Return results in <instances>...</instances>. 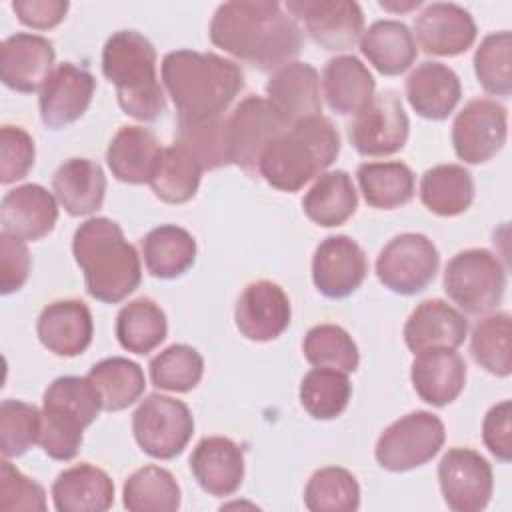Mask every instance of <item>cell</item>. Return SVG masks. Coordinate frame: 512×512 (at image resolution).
Instances as JSON below:
<instances>
[{
  "instance_id": "7a4b0ae2",
  "label": "cell",
  "mask_w": 512,
  "mask_h": 512,
  "mask_svg": "<svg viewBox=\"0 0 512 512\" xmlns=\"http://www.w3.org/2000/svg\"><path fill=\"white\" fill-rule=\"evenodd\" d=\"M162 84L178 120H204L222 116L244 88V74L236 62L218 54L174 50L162 60Z\"/></svg>"
},
{
  "instance_id": "603a6c76",
  "label": "cell",
  "mask_w": 512,
  "mask_h": 512,
  "mask_svg": "<svg viewBox=\"0 0 512 512\" xmlns=\"http://www.w3.org/2000/svg\"><path fill=\"white\" fill-rule=\"evenodd\" d=\"M410 380L426 404L442 408L462 394L466 364L454 348L420 350L412 360Z\"/></svg>"
},
{
  "instance_id": "f6af8a7d",
  "label": "cell",
  "mask_w": 512,
  "mask_h": 512,
  "mask_svg": "<svg viewBox=\"0 0 512 512\" xmlns=\"http://www.w3.org/2000/svg\"><path fill=\"white\" fill-rule=\"evenodd\" d=\"M512 34L508 30L488 34L474 54V72L480 86L494 96L512 92Z\"/></svg>"
},
{
  "instance_id": "4dcf8cb0",
  "label": "cell",
  "mask_w": 512,
  "mask_h": 512,
  "mask_svg": "<svg viewBox=\"0 0 512 512\" xmlns=\"http://www.w3.org/2000/svg\"><path fill=\"white\" fill-rule=\"evenodd\" d=\"M360 52L384 76L406 72L416 60V40L398 20H376L362 32Z\"/></svg>"
},
{
  "instance_id": "4316f807",
  "label": "cell",
  "mask_w": 512,
  "mask_h": 512,
  "mask_svg": "<svg viewBox=\"0 0 512 512\" xmlns=\"http://www.w3.org/2000/svg\"><path fill=\"white\" fill-rule=\"evenodd\" d=\"M52 500L58 512H104L114 504V482L102 468L82 462L58 474Z\"/></svg>"
},
{
  "instance_id": "bcb514c9",
  "label": "cell",
  "mask_w": 512,
  "mask_h": 512,
  "mask_svg": "<svg viewBox=\"0 0 512 512\" xmlns=\"http://www.w3.org/2000/svg\"><path fill=\"white\" fill-rule=\"evenodd\" d=\"M176 142L186 146L202 170H216L230 164L226 146V120L222 116L204 120H178Z\"/></svg>"
},
{
  "instance_id": "d6986e66",
  "label": "cell",
  "mask_w": 512,
  "mask_h": 512,
  "mask_svg": "<svg viewBox=\"0 0 512 512\" xmlns=\"http://www.w3.org/2000/svg\"><path fill=\"white\" fill-rule=\"evenodd\" d=\"M420 48L432 56H458L476 40L472 14L454 2H432L414 20Z\"/></svg>"
},
{
  "instance_id": "ab89813d",
  "label": "cell",
  "mask_w": 512,
  "mask_h": 512,
  "mask_svg": "<svg viewBox=\"0 0 512 512\" xmlns=\"http://www.w3.org/2000/svg\"><path fill=\"white\" fill-rule=\"evenodd\" d=\"M352 396V384L346 372L314 366L300 382V404L316 420H334L340 416Z\"/></svg>"
},
{
  "instance_id": "ee69618b",
  "label": "cell",
  "mask_w": 512,
  "mask_h": 512,
  "mask_svg": "<svg viewBox=\"0 0 512 512\" xmlns=\"http://www.w3.org/2000/svg\"><path fill=\"white\" fill-rule=\"evenodd\" d=\"M150 380L168 392H190L204 374L200 352L188 344H172L150 360Z\"/></svg>"
},
{
  "instance_id": "3957f363",
  "label": "cell",
  "mask_w": 512,
  "mask_h": 512,
  "mask_svg": "<svg viewBox=\"0 0 512 512\" xmlns=\"http://www.w3.org/2000/svg\"><path fill=\"white\" fill-rule=\"evenodd\" d=\"M72 254L84 274L86 292L98 302H122L140 286V256L110 218L82 222L72 238Z\"/></svg>"
},
{
  "instance_id": "8d00e7d4",
  "label": "cell",
  "mask_w": 512,
  "mask_h": 512,
  "mask_svg": "<svg viewBox=\"0 0 512 512\" xmlns=\"http://www.w3.org/2000/svg\"><path fill=\"white\" fill-rule=\"evenodd\" d=\"M356 178L366 204L378 210L404 206L414 196V174L404 162H364Z\"/></svg>"
},
{
  "instance_id": "7c38bea8",
  "label": "cell",
  "mask_w": 512,
  "mask_h": 512,
  "mask_svg": "<svg viewBox=\"0 0 512 512\" xmlns=\"http://www.w3.org/2000/svg\"><path fill=\"white\" fill-rule=\"evenodd\" d=\"M508 134V114L492 98L470 100L452 122V146L466 164H482L494 158Z\"/></svg>"
},
{
  "instance_id": "836d02e7",
  "label": "cell",
  "mask_w": 512,
  "mask_h": 512,
  "mask_svg": "<svg viewBox=\"0 0 512 512\" xmlns=\"http://www.w3.org/2000/svg\"><path fill=\"white\" fill-rule=\"evenodd\" d=\"M420 200L436 216H458L474 200L472 174L460 164H438L422 174Z\"/></svg>"
},
{
  "instance_id": "277c9868",
  "label": "cell",
  "mask_w": 512,
  "mask_h": 512,
  "mask_svg": "<svg viewBox=\"0 0 512 512\" xmlns=\"http://www.w3.org/2000/svg\"><path fill=\"white\" fill-rule=\"evenodd\" d=\"M340 152V136L334 124L312 116L290 124L276 136L258 160V174L276 190L296 192L320 176Z\"/></svg>"
},
{
  "instance_id": "ac0fdd59",
  "label": "cell",
  "mask_w": 512,
  "mask_h": 512,
  "mask_svg": "<svg viewBox=\"0 0 512 512\" xmlns=\"http://www.w3.org/2000/svg\"><path fill=\"white\" fill-rule=\"evenodd\" d=\"M54 58V46L48 38L16 32L0 46V80L22 94L42 90L54 70Z\"/></svg>"
},
{
  "instance_id": "44dd1931",
  "label": "cell",
  "mask_w": 512,
  "mask_h": 512,
  "mask_svg": "<svg viewBox=\"0 0 512 512\" xmlns=\"http://www.w3.org/2000/svg\"><path fill=\"white\" fill-rule=\"evenodd\" d=\"M36 334L48 352L64 358L80 356L92 342V314L82 300H56L40 312Z\"/></svg>"
},
{
  "instance_id": "74e56055",
  "label": "cell",
  "mask_w": 512,
  "mask_h": 512,
  "mask_svg": "<svg viewBox=\"0 0 512 512\" xmlns=\"http://www.w3.org/2000/svg\"><path fill=\"white\" fill-rule=\"evenodd\" d=\"M168 334L164 310L150 298H136L124 304L116 316V338L132 354H148Z\"/></svg>"
},
{
  "instance_id": "ba28073f",
  "label": "cell",
  "mask_w": 512,
  "mask_h": 512,
  "mask_svg": "<svg viewBox=\"0 0 512 512\" xmlns=\"http://www.w3.org/2000/svg\"><path fill=\"white\" fill-rule=\"evenodd\" d=\"M442 420L426 410L410 412L392 422L378 438L376 462L390 472H408L430 462L444 446Z\"/></svg>"
},
{
  "instance_id": "c3c4849f",
  "label": "cell",
  "mask_w": 512,
  "mask_h": 512,
  "mask_svg": "<svg viewBox=\"0 0 512 512\" xmlns=\"http://www.w3.org/2000/svg\"><path fill=\"white\" fill-rule=\"evenodd\" d=\"M84 428V422L74 414L50 404H42L38 444L52 460H72L82 446Z\"/></svg>"
},
{
  "instance_id": "e575fe53",
  "label": "cell",
  "mask_w": 512,
  "mask_h": 512,
  "mask_svg": "<svg viewBox=\"0 0 512 512\" xmlns=\"http://www.w3.org/2000/svg\"><path fill=\"white\" fill-rule=\"evenodd\" d=\"M202 172L196 156L186 146L174 142L162 148L148 184L162 202L184 204L196 196Z\"/></svg>"
},
{
  "instance_id": "5bb4252c",
  "label": "cell",
  "mask_w": 512,
  "mask_h": 512,
  "mask_svg": "<svg viewBox=\"0 0 512 512\" xmlns=\"http://www.w3.org/2000/svg\"><path fill=\"white\" fill-rule=\"evenodd\" d=\"M286 10L326 50H350L364 32L362 10L350 0H290Z\"/></svg>"
},
{
  "instance_id": "ffe728a7",
  "label": "cell",
  "mask_w": 512,
  "mask_h": 512,
  "mask_svg": "<svg viewBox=\"0 0 512 512\" xmlns=\"http://www.w3.org/2000/svg\"><path fill=\"white\" fill-rule=\"evenodd\" d=\"M58 220V200L40 184H22L6 192L0 206L2 232L24 242L48 236Z\"/></svg>"
},
{
  "instance_id": "8fae6325",
  "label": "cell",
  "mask_w": 512,
  "mask_h": 512,
  "mask_svg": "<svg viewBox=\"0 0 512 512\" xmlns=\"http://www.w3.org/2000/svg\"><path fill=\"white\" fill-rule=\"evenodd\" d=\"M410 122L396 92L386 90L354 114L348 124V140L362 156H390L404 148Z\"/></svg>"
},
{
  "instance_id": "db71d44e",
  "label": "cell",
  "mask_w": 512,
  "mask_h": 512,
  "mask_svg": "<svg viewBox=\"0 0 512 512\" xmlns=\"http://www.w3.org/2000/svg\"><path fill=\"white\" fill-rule=\"evenodd\" d=\"M70 4L66 0H16L12 10L24 26L34 30H48L58 26L68 12Z\"/></svg>"
},
{
  "instance_id": "681fc988",
  "label": "cell",
  "mask_w": 512,
  "mask_h": 512,
  "mask_svg": "<svg viewBox=\"0 0 512 512\" xmlns=\"http://www.w3.org/2000/svg\"><path fill=\"white\" fill-rule=\"evenodd\" d=\"M0 510H46V492L44 488L24 476L10 458H2L0 464Z\"/></svg>"
},
{
  "instance_id": "d590c367",
  "label": "cell",
  "mask_w": 512,
  "mask_h": 512,
  "mask_svg": "<svg viewBox=\"0 0 512 512\" xmlns=\"http://www.w3.org/2000/svg\"><path fill=\"white\" fill-rule=\"evenodd\" d=\"M86 378L94 384L102 400V410L106 412H120L132 406L146 388L142 368L124 356H110L96 362Z\"/></svg>"
},
{
  "instance_id": "f1b7e54d",
  "label": "cell",
  "mask_w": 512,
  "mask_h": 512,
  "mask_svg": "<svg viewBox=\"0 0 512 512\" xmlns=\"http://www.w3.org/2000/svg\"><path fill=\"white\" fill-rule=\"evenodd\" d=\"M374 90V76L356 56L342 54L324 66L322 92L336 114H358L370 104Z\"/></svg>"
},
{
  "instance_id": "d6a6232c",
  "label": "cell",
  "mask_w": 512,
  "mask_h": 512,
  "mask_svg": "<svg viewBox=\"0 0 512 512\" xmlns=\"http://www.w3.org/2000/svg\"><path fill=\"white\" fill-rule=\"evenodd\" d=\"M142 256L146 270L154 278H178L196 260V240L176 224H162L142 238Z\"/></svg>"
},
{
  "instance_id": "9c48e42d",
  "label": "cell",
  "mask_w": 512,
  "mask_h": 512,
  "mask_svg": "<svg viewBox=\"0 0 512 512\" xmlns=\"http://www.w3.org/2000/svg\"><path fill=\"white\" fill-rule=\"evenodd\" d=\"M440 264L434 242L416 232L394 236L376 258V276L394 294L422 292L436 276Z\"/></svg>"
},
{
  "instance_id": "d4e9b609",
  "label": "cell",
  "mask_w": 512,
  "mask_h": 512,
  "mask_svg": "<svg viewBox=\"0 0 512 512\" xmlns=\"http://www.w3.org/2000/svg\"><path fill=\"white\" fill-rule=\"evenodd\" d=\"M468 334V322L460 310L444 300L420 302L404 324V342L416 354L428 348H458Z\"/></svg>"
},
{
  "instance_id": "b9f144b4",
  "label": "cell",
  "mask_w": 512,
  "mask_h": 512,
  "mask_svg": "<svg viewBox=\"0 0 512 512\" xmlns=\"http://www.w3.org/2000/svg\"><path fill=\"white\" fill-rule=\"evenodd\" d=\"M470 354L486 372L506 378L512 372L510 314L496 312L480 320L470 338Z\"/></svg>"
},
{
  "instance_id": "6da1fadb",
  "label": "cell",
  "mask_w": 512,
  "mask_h": 512,
  "mask_svg": "<svg viewBox=\"0 0 512 512\" xmlns=\"http://www.w3.org/2000/svg\"><path fill=\"white\" fill-rule=\"evenodd\" d=\"M210 40L258 70H276L300 52L302 30L278 2L234 0L216 8Z\"/></svg>"
},
{
  "instance_id": "7402d4cb",
  "label": "cell",
  "mask_w": 512,
  "mask_h": 512,
  "mask_svg": "<svg viewBox=\"0 0 512 512\" xmlns=\"http://www.w3.org/2000/svg\"><path fill=\"white\" fill-rule=\"evenodd\" d=\"M266 100L288 124L320 116V76L308 62L292 60L274 70L266 84Z\"/></svg>"
},
{
  "instance_id": "e0dca14e",
  "label": "cell",
  "mask_w": 512,
  "mask_h": 512,
  "mask_svg": "<svg viewBox=\"0 0 512 512\" xmlns=\"http://www.w3.org/2000/svg\"><path fill=\"white\" fill-rule=\"evenodd\" d=\"M292 318V308L286 292L270 280L250 282L234 308V320L240 334L254 342L278 338Z\"/></svg>"
},
{
  "instance_id": "1f68e13d",
  "label": "cell",
  "mask_w": 512,
  "mask_h": 512,
  "mask_svg": "<svg viewBox=\"0 0 512 512\" xmlns=\"http://www.w3.org/2000/svg\"><path fill=\"white\" fill-rule=\"evenodd\" d=\"M358 208L354 182L344 170L322 172L302 200L304 214L318 226L334 228L344 224Z\"/></svg>"
},
{
  "instance_id": "60d3db41",
  "label": "cell",
  "mask_w": 512,
  "mask_h": 512,
  "mask_svg": "<svg viewBox=\"0 0 512 512\" xmlns=\"http://www.w3.org/2000/svg\"><path fill=\"white\" fill-rule=\"evenodd\" d=\"M304 504L312 512H354L360 506V486L346 468L326 466L310 476Z\"/></svg>"
},
{
  "instance_id": "2e32d148",
  "label": "cell",
  "mask_w": 512,
  "mask_h": 512,
  "mask_svg": "<svg viewBox=\"0 0 512 512\" xmlns=\"http://www.w3.org/2000/svg\"><path fill=\"white\" fill-rule=\"evenodd\" d=\"M368 274V260L356 240L344 234L324 238L312 256V282L332 300L354 294Z\"/></svg>"
},
{
  "instance_id": "4fadbf2b",
  "label": "cell",
  "mask_w": 512,
  "mask_h": 512,
  "mask_svg": "<svg viewBox=\"0 0 512 512\" xmlns=\"http://www.w3.org/2000/svg\"><path fill=\"white\" fill-rule=\"evenodd\" d=\"M438 482L446 506L454 512L486 508L494 490L488 460L472 448H450L438 464Z\"/></svg>"
},
{
  "instance_id": "f5cc1de1",
  "label": "cell",
  "mask_w": 512,
  "mask_h": 512,
  "mask_svg": "<svg viewBox=\"0 0 512 512\" xmlns=\"http://www.w3.org/2000/svg\"><path fill=\"white\" fill-rule=\"evenodd\" d=\"M484 446L500 462H510L512 458V404L502 400L494 404L482 422Z\"/></svg>"
},
{
  "instance_id": "83f0119b",
  "label": "cell",
  "mask_w": 512,
  "mask_h": 512,
  "mask_svg": "<svg viewBox=\"0 0 512 512\" xmlns=\"http://www.w3.org/2000/svg\"><path fill=\"white\" fill-rule=\"evenodd\" d=\"M52 190L58 204L70 216H88L104 202L106 176L98 162L88 158H70L54 172Z\"/></svg>"
},
{
  "instance_id": "9a60e30c",
  "label": "cell",
  "mask_w": 512,
  "mask_h": 512,
  "mask_svg": "<svg viewBox=\"0 0 512 512\" xmlns=\"http://www.w3.org/2000/svg\"><path fill=\"white\" fill-rule=\"evenodd\" d=\"M96 90V80L86 66L74 62L58 64L44 82L38 106L42 124L62 130L84 116Z\"/></svg>"
},
{
  "instance_id": "f35d334b",
  "label": "cell",
  "mask_w": 512,
  "mask_h": 512,
  "mask_svg": "<svg viewBox=\"0 0 512 512\" xmlns=\"http://www.w3.org/2000/svg\"><path fill=\"white\" fill-rule=\"evenodd\" d=\"M122 502L130 512H174L180 508V486L172 472L150 464L126 478Z\"/></svg>"
},
{
  "instance_id": "f907efd6",
  "label": "cell",
  "mask_w": 512,
  "mask_h": 512,
  "mask_svg": "<svg viewBox=\"0 0 512 512\" xmlns=\"http://www.w3.org/2000/svg\"><path fill=\"white\" fill-rule=\"evenodd\" d=\"M34 156L32 136L20 126L4 124L0 130V182L22 180L34 166Z\"/></svg>"
},
{
  "instance_id": "f546056e",
  "label": "cell",
  "mask_w": 512,
  "mask_h": 512,
  "mask_svg": "<svg viewBox=\"0 0 512 512\" xmlns=\"http://www.w3.org/2000/svg\"><path fill=\"white\" fill-rule=\"evenodd\" d=\"M156 136L144 126H122L108 144L106 164L112 176L126 184L150 182L160 158Z\"/></svg>"
},
{
  "instance_id": "7dc6e473",
  "label": "cell",
  "mask_w": 512,
  "mask_h": 512,
  "mask_svg": "<svg viewBox=\"0 0 512 512\" xmlns=\"http://www.w3.org/2000/svg\"><path fill=\"white\" fill-rule=\"evenodd\" d=\"M42 410L22 400H2L0 404V450L2 458L26 454L40 438Z\"/></svg>"
},
{
  "instance_id": "30bf717a",
  "label": "cell",
  "mask_w": 512,
  "mask_h": 512,
  "mask_svg": "<svg viewBox=\"0 0 512 512\" xmlns=\"http://www.w3.org/2000/svg\"><path fill=\"white\" fill-rule=\"evenodd\" d=\"M288 126L290 124L266 98H244L226 120L230 164H236L246 172H258V160L264 148Z\"/></svg>"
},
{
  "instance_id": "52a82bcc",
  "label": "cell",
  "mask_w": 512,
  "mask_h": 512,
  "mask_svg": "<svg viewBox=\"0 0 512 512\" xmlns=\"http://www.w3.org/2000/svg\"><path fill=\"white\" fill-rule=\"evenodd\" d=\"M132 432L144 454L172 460L188 446L194 434V418L182 400L148 394L132 414Z\"/></svg>"
},
{
  "instance_id": "cb8c5ba5",
  "label": "cell",
  "mask_w": 512,
  "mask_h": 512,
  "mask_svg": "<svg viewBox=\"0 0 512 512\" xmlns=\"http://www.w3.org/2000/svg\"><path fill=\"white\" fill-rule=\"evenodd\" d=\"M190 470L204 492L230 496L244 480V454L230 438L206 436L192 450Z\"/></svg>"
},
{
  "instance_id": "5b68a950",
  "label": "cell",
  "mask_w": 512,
  "mask_h": 512,
  "mask_svg": "<svg viewBox=\"0 0 512 512\" xmlns=\"http://www.w3.org/2000/svg\"><path fill=\"white\" fill-rule=\"evenodd\" d=\"M102 72L114 84L124 114L152 122L164 112L166 98L156 76V50L140 32L118 30L106 40Z\"/></svg>"
},
{
  "instance_id": "484cf974",
  "label": "cell",
  "mask_w": 512,
  "mask_h": 512,
  "mask_svg": "<svg viewBox=\"0 0 512 512\" xmlns=\"http://www.w3.org/2000/svg\"><path fill=\"white\" fill-rule=\"evenodd\" d=\"M406 98L412 110L426 120L448 118L462 96L458 74L442 62H422L406 78Z\"/></svg>"
},
{
  "instance_id": "816d5d0a",
  "label": "cell",
  "mask_w": 512,
  "mask_h": 512,
  "mask_svg": "<svg viewBox=\"0 0 512 512\" xmlns=\"http://www.w3.org/2000/svg\"><path fill=\"white\" fill-rule=\"evenodd\" d=\"M30 274V252L24 240L0 234V292L4 296L20 290Z\"/></svg>"
},
{
  "instance_id": "11a10c76",
  "label": "cell",
  "mask_w": 512,
  "mask_h": 512,
  "mask_svg": "<svg viewBox=\"0 0 512 512\" xmlns=\"http://www.w3.org/2000/svg\"><path fill=\"white\" fill-rule=\"evenodd\" d=\"M422 2L420 0H410L408 4H388V2H380V6L384 8V10H394V12H404V10H410V8H418Z\"/></svg>"
},
{
  "instance_id": "8992f818",
  "label": "cell",
  "mask_w": 512,
  "mask_h": 512,
  "mask_svg": "<svg viewBox=\"0 0 512 512\" xmlns=\"http://www.w3.org/2000/svg\"><path fill=\"white\" fill-rule=\"evenodd\" d=\"M506 290V270L498 256L470 248L450 258L444 270V292L460 310L482 316L492 312Z\"/></svg>"
},
{
  "instance_id": "7bdbcfd3",
  "label": "cell",
  "mask_w": 512,
  "mask_h": 512,
  "mask_svg": "<svg viewBox=\"0 0 512 512\" xmlns=\"http://www.w3.org/2000/svg\"><path fill=\"white\" fill-rule=\"evenodd\" d=\"M304 358L318 368H336L354 372L360 362L358 346L352 336L338 324L312 326L302 342Z\"/></svg>"
}]
</instances>
